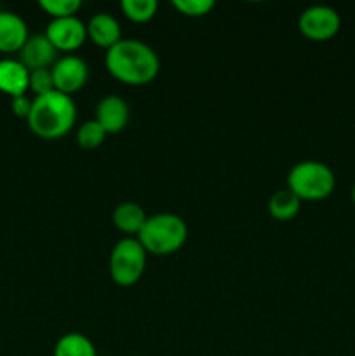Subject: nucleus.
I'll return each instance as SVG.
<instances>
[{
    "label": "nucleus",
    "mask_w": 355,
    "mask_h": 356,
    "mask_svg": "<svg viewBox=\"0 0 355 356\" xmlns=\"http://www.w3.org/2000/svg\"><path fill=\"white\" fill-rule=\"evenodd\" d=\"M146 256L148 252L141 245L138 238H122L111 249L108 270L111 280L120 287H131L138 284L146 268Z\"/></svg>",
    "instance_id": "nucleus-5"
},
{
    "label": "nucleus",
    "mask_w": 355,
    "mask_h": 356,
    "mask_svg": "<svg viewBox=\"0 0 355 356\" xmlns=\"http://www.w3.org/2000/svg\"><path fill=\"white\" fill-rule=\"evenodd\" d=\"M30 89V70L17 58L0 59V90L10 97L23 96Z\"/></svg>",
    "instance_id": "nucleus-12"
},
{
    "label": "nucleus",
    "mask_w": 355,
    "mask_h": 356,
    "mask_svg": "<svg viewBox=\"0 0 355 356\" xmlns=\"http://www.w3.org/2000/svg\"><path fill=\"white\" fill-rule=\"evenodd\" d=\"M87 37L103 49H111L122 40L120 23L115 16L108 13H97L87 21Z\"/></svg>",
    "instance_id": "nucleus-13"
},
{
    "label": "nucleus",
    "mask_w": 355,
    "mask_h": 356,
    "mask_svg": "<svg viewBox=\"0 0 355 356\" xmlns=\"http://www.w3.org/2000/svg\"><path fill=\"white\" fill-rule=\"evenodd\" d=\"M104 65L122 83L146 86L159 75L160 59L146 42L138 38H122L106 51Z\"/></svg>",
    "instance_id": "nucleus-1"
},
{
    "label": "nucleus",
    "mask_w": 355,
    "mask_h": 356,
    "mask_svg": "<svg viewBox=\"0 0 355 356\" xmlns=\"http://www.w3.org/2000/svg\"><path fill=\"white\" fill-rule=\"evenodd\" d=\"M352 200H354V205H355V183L354 186H352Z\"/></svg>",
    "instance_id": "nucleus-23"
},
{
    "label": "nucleus",
    "mask_w": 355,
    "mask_h": 356,
    "mask_svg": "<svg viewBox=\"0 0 355 356\" xmlns=\"http://www.w3.org/2000/svg\"><path fill=\"white\" fill-rule=\"evenodd\" d=\"M31 104H33V99H30L26 94H23V96L10 97V108H13L14 115H17V117L28 118V115H30V111H31Z\"/></svg>",
    "instance_id": "nucleus-22"
},
{
    "label": "nucleus",
    "mask_w": 355,
    "mask_h": 356,
    "mask_svg": "<svg viewBox=\"0 0 355 356\" xmlns=\"http://www.w3.org/2000/svg\"><path fill=\"white\" fill-rule=\"evenodd\" d=\"M299 209H301V200L289 188L275 191L268 200V212L278 221H289L298 214Z\"/></svg>",
    "instance_id": "nucleus-15"
},
{
    "label": "nucleus",
    "mask_w": 355,
    "mask_h": 356,
    "mask_svg": "<svg viewBox=\"0 0 355 356\" xmlns=\"http://www.w3.org/2000/svg\"><path fill=\"white\" fill-rule=\"evenodd\" d=\"M174 9L190 17H200L214 9V0H173Z\"/></svg>",
    "instance_id": "nucleus-20"
},
{
    "label": "nucleus",
    "mask_w": 355,
    "mask_h": 356,
    "mask_svg": "<svg viewBox=\"0 0 355 356\" xmlns=\"http://www.w3.org/2000/svg\"><path fill=\"white\" fill-rule=\"evenodd\" d=\"M56 90L63 94H73L82 89L89 79V66L80 56L66 54L58 58L51 68Z\"/></svg>",
    "instance_id": "nucleus-8"
},
{
    "label": "nucleus",
    "mask_w": 355,
    "mask_h": 356,
    "mask_svg": "<svg viewBox=\"0 0 355 356\" xmlns=\"http://www.w3.org/2000/svg\"><path fill=\"white\" fill-rule=\"evenodd\" d=\"M96 120L106 134H117L129 122V104L117 94L103 96L96 106Z\"/></svg>",
    "instance_id": "nucleus-10"
},
{
    "label": "nucleus",
    "mask_w": 355,
    "mask_h": 356,
    "mask_svg": "<svg viewBox=\"0 0 355 356\" xmlns=\"http://www.w3.org/2000/svg\"><path fill=\"white\" fill-rule=\"evenodd\" d=\"M45 37L59 51L73 52L82 47L87 38V24L80 17H54L47 23Z\"/></svg>",
    "instance_id": "nucleus-7"
},
{
    "label": "nucleus",
    "mask_w": 355,
    "mask_h": 356,
    "mask_svg": "<svg viewBox=\"0 0 355 356\" xmlns=\"http://www.w3.org/2000/svg\"><path fill=\"white\" fill-rule=\"evenodd\" d=\"M19 59L30 72L51 68L58 61V49L51 44L45 33L30 35L19 51Z\"/></svg>",
    "instance_id": "nucleus-9"
},
{
    "label": "nucleus",
    "mask_w": 355,
    "mask_h": 356,
    "mask_svg": "<svg viewBox=\"0 0 355 356\" xmlns=\"http://www.w3.org/2000/svg\"><path fill=\"white\" fill-rule=\"evenodd\" d=\"M336 186V176L327 163L319 160H303L291 167L287 174V188L299 200H324Z\"/></svg>",
    "instance_id": "nucleus-4"
},
{
    "label": "nucleus",
    "mask_w": 355,
    "mask_h": 356,
    "mask_svg": "<svg viewBox=\"0 0 355 356\" xmlns=\"http://www.w3.org/2000/svg\"><path fill=\"white\" fill-rule=\"evenodd\" d=\"M38 6L54 19V17L75 16L77 10L82 7L80 0H40Z\"/></svg>",
    "instance_id": "nucleus-19"
},
{
    "label": "nucleus",
    "mask_w": 355,
    "mask_h": 356,
    "mask_svg": "<svg viewBox=\"0 0 355 356\" xmlns=\"http://www.w3.org/2000/svg\"><path fill=\"white\" fill-rule=\"evenodd\" d=\"M28 37V24L19 14L0 10V52H19Z\"/></svg>",
    "instance_id": "nucleus-11"
},
{
    "label": "nucleus",
    "mask_w": 355,
    "mask_h": 356,
    "mask_svg": "<svg viewBox=\"0 0 355 356\" xmlns=\"http://www.w3.org/2000/svg\"><path fill=\"white\" fill-rule=\"evenodd\" d=\"M28 125L42 139H58L72 131L77 120V104L72 96L59 90L33 97Z\"/></svg>",
    "instance_id": "nucleus-2"
},
{
    "label": "nucleus",
    "mask_w": 355,
    "mask_h": 356,
    "mask_svg": "<svg viewBox=\"0 0 355 356\" xmlns=\"http://www.w3.org/2000/svg\"><path fill=\"white\" fill-rule=\"evenodd\" d=\"M106 138V131L100 125V122L94 120L84 122L77 131V143L86 149H94L101 145Z\"/></svg>",
    "instance_id": "nucleus-18"
},
{
    "label": "nucleus",
    "mask_w": 355,
    "mask_h": 356,
    "mask_svg": "<svg viewBox=\"0 0 355 356\" xmlns=\"http://www.w3.org/2000/svg\"><path fill=\"white\" fill-rule=\"evenodd\" d=\"M146 219L148 216H146L145 209L136 202H122L113 209L115 226L127 235H138Z\"/></svg>",
    "instance_id": "nucleus-14"
},
{
    "label": "nucleus",
    "mask_w": 355,
    "mask_h": 356,
    "mask_svg": "<svg viewBox=\"0 0 355 356\" xmlns=\"http://www.w3.org/2000/svg\"><path fill=\"white\" fill-rule=\"evenodd\" d=\"M120 9L125 17L134 23H146L157 14L159 2L157 0H122Z\"/></svg>",
    "instance_id": "nucleus-17"
},
{
    "label": "nucleus",
    "mask_w": 355,
    "mask_h": 356,
    "mask_svg": "<svg viewBox=\"0 0 355 356\" xmlns=\"http://www.w3.org/2000/svg\"><path fill=\"white\" fill-rule=\"evenodd\" d=\"M30 89L33 90L35 96H42V94H49L56 90L51 68L30 72Z\"/></svg>",
    "instance_id": "nucleus-21"
},
{
    "label": "nucleus",
    "mask_w": 355,
    "mask_h": 356,
    "mask_svg": "<svg viewBox=\"0 0 355 356\" xmlns=\"http://www.w3.org/2000/svg\"><path fill=\"white\" fill-rule=\"evenodd\" d=\"M188 238V226L181 216L173 212H159L146 219L138 240L145 250L153 256H169L178 252Z\"/></svg>",
    "instance_id": "nucleus-3"
},
{
    "label": "nucleus",
    "mask_w": 355,
    "mask_h": 356,
    "mask_svg": "<svg viewBox=\"0 0 355 356\" xmlns=\"http://www.w3.org/2000/svg\"><path fill=\"white\" fill-rule=\"evenodd\" d=\"M340 13L334 7L324 3L306 7L298 17L299 31L312 40H327L340 31Z\"/></svg>",
    "instance_id": "nucleus-6"
},
{
    "label": "nucleus",
    "mask_w": 355,
    "mask_h": 356,
    "mask_svg": "<svg viewBox=\"0 0 355 356\" xmlns=\"http://www.w3.org/2000/svg\"><path fill=\"white\" fill-rule=\"evenodd\" d=\"M52 356H97L96 346L80 332H68L58 339Z\"/></svg>",
    "instance_id": "nucleus-16"
}]
</instances>
